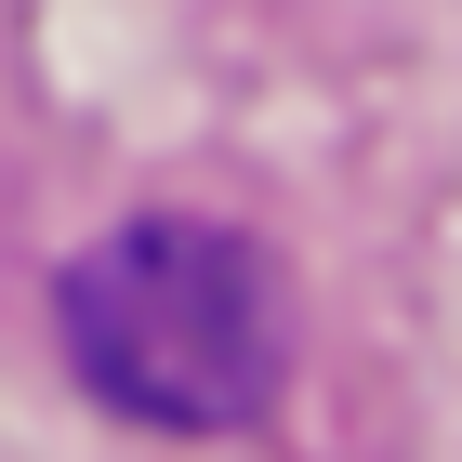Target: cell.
I'll return each mask as SVG.
<instances>
[{
    "label": "cell",
    "instance_id": "6da1fadb",
    "mask_svg": "<svg viewBox=\"0 0 462 462\" xmlns=\"http://www.w3.org/2000/svg\"><path fill=\"white\" fill-rule=\"evenodd\" d=\"M67 370L119 423L159 436H238L291 370L278 264L199 212H145L67 264Z\"/></svg>",
    "mask_w": 462,
    "mask_h": 462
}]
</instances>
